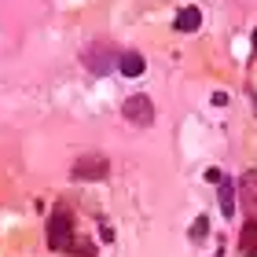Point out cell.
Listing matches in <instances>:
<instances>
[{"mask_svg":"<svg viewBox=\"0 0 257 257\" xmlns=\"http://www.w3.org/2000/svg\"><path fill=\"white\" fill-rule=\"evenodd\" d=\"M48 246L59 250V253H81V246L92 250L88 242H81V239L74 235V217H70L63 206H55L52 217H48Z\"/></svg>","mask_w":257,"mask_h":257,"instance_id":"1","label":"cell"},{"mask_svg":"<svg viewBox=\"0 0 257 257\" xmlns=\"http://www.w3.org/2000/svg\"><path fill=\"white\" fill-rule=\"evenodd\" d=\"M81 63H85L92 74L107 77L110 70H118V63H121V48H118L114 41H107V37H96L85 52H81Z\"/></svg>","mask_w":257,"mask_h":257,"instance_id":"2","label":"cell"},{"mask_svg":"<svg viewBox=\"0 0 257 257\" xmlns=\"http://www.w3.org/2000/svg\"><path fill=\"white\" fill-rule=\"evenodd\" d=\"M107 173H110V158L96 155V151H92V155H81L74 166H70V177L74 180H103Z\"/></svg>","mask_w":257,"mask_h":257,"instance_id":"3","label":"cell"},{"mask_svg":"<svg viewBox=\"0 0 257 257\" xmlns=\"http://www.w3.org/2000/svg\"><path fill=\"white\" fill-rule=\"evenodd\" d=\"M121 118L128 125H140V128L155 125V103H151V96H128L121 103Z\"/></svg>","mask_w":257,"mask_h":257,"instance_id":"4","label":"cell"},{"mask_svg":"<svg viewBox=\"0 0 257 257\" xmlns=\"http://www.w3.org/2000/svg\"><path fill=\"white\" fill-rule=\"evenodd\" d=\"M239 198L246 206V213H257V169H246L239 177Z\"/></svg>","mask_w":257,"mask_h":257,"instance_id":"5","label":"cell"},{"mask_svg":"<svg viewBox=\"0 0 257 257\" xmlns=\"http://www.w3.org/2000/svg\"><path fill=\"white\" fill-rule=\"evenodd\" d=\"M118 74H121V77H140V74H147V59H144L140 52L125 48V52H121V63H118Z\"/></svg>","mask_w":257,"mask_h":257,"instance_id":"6","label":"cell"},{"mask_svg":"<svg viewBox=\"0 0 257 257\" xmlns=\"http://www.w3.org/2000/svg\"><path fill=\"white\" fill-rule=\"evenodd\" d=\"M198 26H202V11L198 8H180L177 19H173V30L177 33H195Z\"/></svg>","mask_w":257,"mask_h":257,"instance_id":"7","label":"cell"},{"mask_svg":"<svg viewBox=\"0 0 257 257\" xmlns=\"http://www.w3.org/2000/svg\"><path fill=\"white\" fill-rule=\"evenodd\" d=\"M239 250L246 257H257V213H250L242 231H239Z\"/></svg>","mask_w":257,"mask_h":257,"instance_id":"8","label":"cell"},{"mask_svg":"<svg viewBox=\"0 0 257 257\" xmlns=\"http://www.w3.org/2000/svg\"><path fill=\"white\" fill-rule=\"evenodd\" d=\"M235 195H239V184L220 177V213L224 217H235Z\"/></svg>","mask_w":257,"mask_h":257,"instance_id":"9","label":"cell"},{"mask_svg":"<svg viewBox=\"0 0 257 257\" xmlns=\"http://www.w3.org/2000/svg\"><path fill=\"white\" fill-rule=\"evenodd\" d=\"M206 231H209V220H206V217H198V220H195V224L188 228V235H191V239H202V235H206Z\"/></svg>","mask_w":257,"mask_h":257,"instance_id":"10","label":"cell"},{"mask_svg":"<svg viewBox=\"0 0 257 257\" xmlns=\"http://www.w3.org/2000/svg\"><path fill=\"white\" fill-rule=\"evenodd\" d=\"M206 180L209 184H220V169H206Z\"/></svg>","mask_w":257,"mask_h":257,"instance_id":"11","label":"cell"},{"mask_svg":"<svg viewBox=\"0 0 257 257\" xmlns=\"http://www.w3.org/2000/svg\"><path fill=\"white\" fill-rule=\"evenodd\" d=\"M253 52H257V30H253Z\"/></svg>","mask_w":257,"mask_h":257,"instance_id":"12","label":"cell"},{"mask_svg":"<svg viewBox=\"0 0 257 257\" xmlns=\"http://www.w3.org/2000/svg\"><path fill=\"white\" fill-rule=\"evenodd\" d=\"M253 114H257V96H253Z\"/></svg>","mask_w":257,"mask_h":257,"instance_id":"13","label":"cell"}]
</instances>
